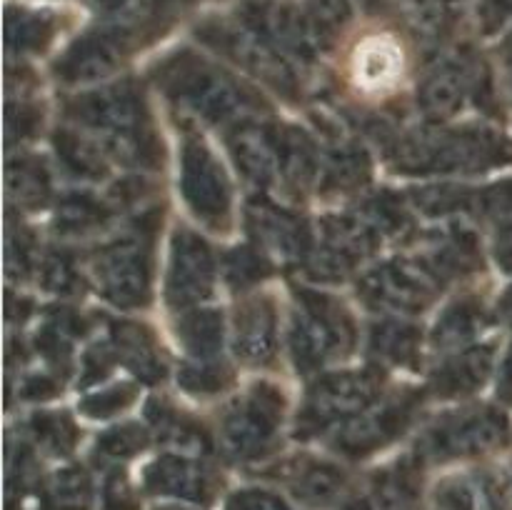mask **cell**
<instances>
[{"mask_svg": "<svg viewBox=\"0 0 512 510\" xmlns=\"http://www.w3.org/2000/svg\"><path fill=\"white\" fill-rule=\"evenodd\" d=\"M403 73V53L390 38H370L355 53V78L365 90L393 88Z\"/></svg>", "mask_w": 512, "mask_h": 510, "instance_id": "cell-1", "label": "cell"}, {"mask_svg": "<svg viewBox=\"0 0 512 510\" xmlns=\"http://www.w3.org/2000/svg\"><path fill=\"white\" fill-rule=\"evenodd\" d=\"M503 420L495 413L470 415L455 425H445L435 435V450L438 453H480L503 438Z\"/></svg>", "mask_w": 512, "mask_h": 510, "instance_id": "cell-2", "label": "cell"}, {"mask_svg": "<svg viewBox=\"0 0 512 510\" xmlns=\"http://www.w3.org/2000/svg\"><path fill=\"white\" fill-rule=\"evenodd\" d=\"M148 485L155 493L203 500L210 493V475L185 458H165L148 470Z\"/></svg>", "mask_w": 512, "mask_h": 510, "instance_id": "cell-3", "label": "cell"}, {"mask_svg": "<svg viewBox=\"0 0 512 510\" xmlns=\"http://www.w3.org/2000/svg\"><path fill=\"white\" fill-rule=\"evenodd\" d=\"M173 288L175 298L193 300L198 298L205 290V285L210 283V263L205 250L198 243H188L185 240L180 245V255H175V270H173Z\"/></svg>", "mask_w": 512, "mask_h": 510, "instance_id": "cell-4", "label": "cell"}, {"mask_svg": "<svg viewBox=\"0 0 512 510\" xmlns=\"http://www.w3.org/2000/svg\"><path fill=\"white\" fill-rule=\"evenodd\" d=\"M118 45L120 40L115 38L113 33H98L85 38L83 43L75 45V50L68 58V68L73 75H83V78H90V75H98L103 70H108L110 65L118 58Z\"/></svg>", "mask_w": 512, "mask_h": 510, "instance_id": "cell-5", "label": "cell"}, {"mask_svg": "<svg viewBox=\"0 0 512 510\" xmlns=\"http://www.w3.org/2000/svg\"><path fill=\"white\" fill-rule=\"evenodd\" d=\"M343 488V478L338 470L328 468V465H310L303 468L295 478L293 490L303 503L308 505H328L333 503Z\"/></svg>", "mask_w": 512, "mask_h": 510, "instance_id": "cell-6", "label": "cell"}, {"mask_svg": "<svg viewBox=\"0 0 512 510\" xmlns=\"http://www.w3.org/2000/svg\"><path fill=\"white\" fill-rule=\"evenodd\" d=\"M185 175H188V198L195 200L198 210H213L215 215L223 213L225 193L220 188L218 173L210 170V163L203 158V153H200V158H195V165L190 160Z\"/></svg>", "mask_w": 512, "mask_h": 510, "instance_id": "cell-7", "label": "cell"}, {"mask_svg": "<svg viewBox=\"0 0 512 510\" xmlns=\"http://www.w3.org/2000/svg\"><path fill=\"white\" fill-rule=\"evenodd\" d=\"M363 400H368V385L365 380H335L328 383L318 395H315V413H330L338 415L343 410L355 408V405H363Z\"/></svg>", "mask_w": 512, "mask_h": 510, "instance_id": "cell-8", "label": "cell"}, {"mask_svg": "<svg viewBox=\"0 0 512 510\" xmlns=\"http://www.w3.org/2000/svg\"><path fill=\"white\" fill-rule=\"evenodd\" d=\"M50 498L63 510H85L90 503V483L83 473H63L50 488Z\"/></svg>", "mask_w": 512, "mask_h": 510, "instance_id": "cell-9", "label": "cell"}, {"mask_svg": "<svg viewBox=\"0 0 512 510\" xmlns=\"http://www.w3.org/2000/svg\"><path fill=\"white\" fill-rule=\"evenodd\" d=\"M458 85H460L458 70L453 68L440 70V73H435V78L428 83L425 100H428L430 108L448 110L450 105L458 103Z\"/></svg>", "mask_w": 512, "mask_h": 510, "instance_id": "cell-10", "label": "cell"}, {"mask_svg": "<svg viewBox=\"0 0 512 510\" xmlns=\"http://www.w3.org/2000/svg\"><path fill=\"white\" fill-rule=\"evenodd\" d=\"M228 510H290L275 495L263 493V490H243V493H235L230 498Z\"/></svg>", "mask_w": 512, "mask_h": 510, "instance_id": "cell-11", "label": "cell"}, {"mask_svg": "<svg viewBox=\"0 0 512 510\" xmlns=\"http://www.w3.org/2000/svg\"><path fill=\"white\" fill-rule=\"evenodd\" d=\"M310 5H313V18L318 28H330V25L343 23L350 13L348 0H310Z\"/></svg>", "mask_w": 512, "mask_h": 510, "instance_id": "cell-12", "label": "cell"}, {"mask_svg": "<svg viewBox=\"0 0 512 510\" xmlns=\"http://www.w3.org/2000/svg\"><path fill=\"white\" fill-rule=\"evenodd\" d=\"M440 503L445 510H478V493L465 483L450 485L440 495Z\"/></svg>", "mask_w": 512, "mask_h": 510, "instance_id": "cell-13", "label": "cell"}, {"mask_svg": "<svg viewBox=\"0 0 512 510\" xmlns=\"http://www.w3.org/2000/svg\"><path fill=\"white\" fill-rule=\"evenodd\" d=\"M498 260L512 270V208L503 213V223L498 228Z\"/></svg>", "mask_w": 512, "mask_h": 510, "instance_id": "cell-14", "label": "cell"}, {"mask_svg": "<svg viewBox=\"0 0 512 510\" xmlns=\"http://www.w3.org/2000/svg\"><path fill=\"white\" fill-rule=\"evenodd\" d=\"M345 510H378V505L368 503V500H360V503H350Z\"/></svg>", "mask_w": 512, "mask_h": 510, "instance_id": "cell-15", "label": "cell"}, {"mask_svg": "<svg viewBox=\"0 0 512 510\" xmlns=\"http://www.w3.org/2000/svg\"><path fill=\"white\" fill-rule=\"evenodd\" d=\"M100 5H103V8H108V10H115V8H123L125 3H130V0H98Z\"/></svg>", "mask_w": 512, "mask_h": 510, "instance_id": "cell-16", "label": "cell"}, {"mask_svg": "<svg viewBox=\"0 0 512 510\" xmlns=\"http://www.w3.org/2000/svg\"><path fill=\"white\" fill-rule=\"evenodd\" d=\"M508 318L512 320V295H510V300H508Z\"/></svg>", "mask_w": 512, "mask_h": 510, "instance_id": "cell-17", "label": "cell"}, {"mask_svg": "<svg viewBox=\"0 0 512 510\" xmlns=\"http://www.w3.org/2000/svg\"><path fill=\"white\" fill-rule=\"evenodd\" d=\"M363 3H368V5H373V3H380V0H363Z\"/></svg>", "mask_w": 512, "mask_h": 510, "instance_id": "cell-18", "label": "cell"}]
</instances>
